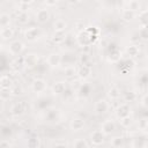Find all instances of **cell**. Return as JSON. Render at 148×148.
<instances>
[{
	"label": "cell",
	"mask_w": 148,
	"mask_h": 148,
	"mask_svg": "<svg viewBox=\"0 0 148 148\" xmlns=\"http://www.w3.org/2000/svg\"><path fill=\"white\" fill-rule=\"evenodd\" d=\"M96 38H97L96 36H91L89 32L86 31V29H83L82 31L79 32V35H77V37H76V40H77V44L83 47V46L90 45Z\"/></svg>",
	"instance_id": "1"
},
{
	"label": "cell",
	"mask_w": 148,
	"mask_h": 148,
	"mask_svg": "<svg viewBox=\"0 0 148 148\" xmlns=\"http://www.w3.org/2000/svg\"><path fill=\"white\" fill-rule=\"evenodd\" d=\"M42 35V31L38 27H30L24 30V38L28 42H36Z\"/></svg>",
	"instance_id": "2"
},
{
	"label": "cell",
	"mask_w": 148,
	"mask_h": 148,
	"mask_svg": "<svg viewBox=\"0 0 148 148\" xmlns=\"http://www.w3.org/2000/svg\"><path fill=\"white\" fill-rule=\"evenodd\" d=\"M38 61H39V56L34 52L27 53L23 57V65H25L28 68H35L38 65Z\"/></svg>",
	"instance_id": "3"
},
{
	"label": "cell",
	"mask_w": 148,
	"mask_h": 148,
	"mask_svg": "<svg viewBox=\"0 0 148 148\" xmlns=\"http://www.w3.org/2000/svg\"><path fill=\"white\" fill-rule=\"evenodd\" d=\"M46 87H47L46 81H45L44 79H42V77H37V79H35V80L31 82V90H32L34 92H36V94H42V92H44V91L46 90Z\"/></svg>",
	"instance_id": "4"
},
{
	"label": "cell",
	"mask_w": 148,
	"mask_h": 148,
	"mask_svg": "<svg viewBox=\"0 0 148 148\" xmlns=\"http://www.w3.org/2000/svg\"><path fill=\"white\" fill-rule=\"evenodd\" d=\"M24 44L21 40H13L9 43V52L13 56H18L24 51Z\"/></svg>",
	"instance_id": "5"
},
{
	"label": "cell",
	"mask_w": 148,
	"mask_h": 148,
	"mask_svg": "<svg viewBox=\"0 0 148 148\" xmlns=\"http://www.w3.org/2000/svg\"><path fill=\"white\" fill-rule=\"evenodd\" d=\"M61 60H62V59H61V56H60L59 53H56V52L50 53V54L47 56V59H46L47 65H49L50 67H52V68L59 67L60 64H61Z\"/></svg>",
	"instance_id": "6"
},
{
	"label": "cell",
	"mask_w": 148,
	"mask_h": 148,
	"mask_svg": "<svg viewBox=\"0 0 148 148\" xmlns=\"http://www.w3.org/2000/svg\"><path fill=\"white\" fill-rule=\"evenodd\" d=\"M10 114L14 116V117H18V116H22L25 111V103L24 102H16L12 105L10 108Z\"/></svg>",
	"instance_id": "7"
},
{
	"label": "cell",
	"mask_w": 148,
	"mask_h": 148,
	"mask_svg": "<svg viewBox=\"0 0 148 148\" xmlns=\"http://www.w3.org/2000/svg\"><path fill=\"white\" fill-rule=\"evenodd\" d=\"M66 89H67V86H66V82H64V81H57L51 87V91L56 96H59V95L65 94Z\"/></svg>",
	"instance_id": "8"
},
{
	"label": "cell",
	"mask_w": 148,
	"mask_h": 148,
	"mask_svg": "<svg viewBox=\"0 0 148 148\" xmlns=\"http://www.w3.org/2000/svg\"><path fill=\"white\" fill-rule=\"evenodd\" d=\"M104 138H105V135L101 132V130H96V131H94L90 134V141H91V143L94 146H101V145H103Z\"/></svg>",
	"instance_id": "9"
},
{
	"label": "cell",
	"mask_w": 148,
	"mask_h": 148,
	"mask_svg": "<svg viewBox=\"0 0 148 148\" xmlns=\"http://www.w3.org/2000/svg\"><path fill=\"white\" fill-rule=\"evenodd\" d=\"M50 12L47 8H40L37 13H36V21L40 24H44L46 23L49 20H50Z\"/></svg>",
	"instance_id": "10"
},
{
	"label": "cell",
	"mask_w": 148,
	"mask_h": 148,
	"mask_svg": "<svg viewBox=\"0 0 148 148\" xmlns=\"http://www.w3.org/2000/svg\"><path fill=\"white\" fill-rule=\"evenodd\" d=\"M116 130V124L113 120H105L103 124H102V127H101V132L104 134V135H110L114 132Z\"/></svg>",
	"instance_id": "11"
},
{
	"label": "cell",
	"mask_w": 148,
	"mask_h": 148,
	"mask_svg": "<svg viewBox=\"0 0 148 148\" xmlns=\"http://www.w3.org/2000/svg\"><path fill=\"white\" fill-rule=\"evenodd\" d=\"M94 110L96 113L103 114L109 110V103L105 99H98L94 105Z\"/></svg>",
	"instance_id": "12"
},
{
	"label": "cell",
	"mask_w": 148,
	"mask_h": 148,
	"mask_svg": "<svg viewBox=\"0 0 148 148\" xmlns=\"http://www.w3.org/2000/svg\"><path fill=\"white\" fill-rule=\"evenodd\" d=\"M130 113H131V106H130L127 103H124V104L119 105V106L117 108V110H116V116H117L119 119L130 116Z\"/></svg>",
	"instance_id": "13"
},
{
	"label": "cell",
	"mask_w": 148,
	"mask_h": 148,
	"mask_svg": "<svg viewBox=\"0 0 148 148\" xmlns=\"http://www.w3.org/2000/svg\"><path fill=\"white\" fill-rule=\"evenodd\" d=\"M80 79L84 80V79H88L90 75H91V66L90 65H81L79 68H77V74H76Z\"/></svg>",
	"instance_id": "14"
},
{
	"label": "cell",
	"mask_w": 148,
	"mask_h": 148,
	"mask_svg": "<svg viewBox=\"0 0 148 148\" xmlns=\"http://www.w3.org/2000/svg\"><path fill=\"white\" fill-rule=\"evenodd\" d=\"M83 127H84V120H83L82 118H79V117L73 118V119L71 120V123H69V128H71L72 131H74V132H79V131H81Z\"/></svg>",
	"instance_id": "15"
},
{
	"label": "cell",
	"mask_w": 148,
	"mask_h": 148,
	"mask_svg": "<svg viewBox=\"0 0 148 148\" xmlns=\"http://www.w3.org/2000/svg\"><path fill=\"white\" fill-rule=\"evenodd\" d=\"M131 148H147L146 138H134L131 142Z\"/></svg>",
	"instance_id": "16"
},
{
	"label": "cell",
	"mask_w": 148,
	"mask_h": 148,
	"mask_svg": "<svg viewBox=\"0 0 148 148\" xmlns=\"http://www.w3.org/2000/svg\"><path fill=\"white\" fill-rule=\"evenodd\" d=\"M136 16V13L131 10V9H127V8H124L121 10V18L125 21V22H131L133 18H135Z\"/></svg>",
	"instance_id": "17"
},
{
	"label": "cell",
	"mask_w": 148,
	"mask_h": 148,
	"mask_svg": "<svg viewBox=\"0 0 148 148\" xmlns=\"http://www.w3.org/2000/svg\"><path fill=\"white\" fill-rule=\"evenodd\" d=\"M66 28H67V22H66L65 20H62V18H58V20H56L54 23H53V29H54V31L65 32Z\"/></svg>",
	"instance_id": "18"
},
{
	"label": "cell",
	"mask_w": 148,
	"mask_h": 148,
	"mask_svg": "<svg viewBox=\"0 0 148 148\" xmlns=\"http://www.w3.org/2000/svg\"><path fill=\"white\" fill-rule=\"evenodd\" d=\"M0 37L2 39H10L14 37V29L10 27H5L0 30Z\"/></svg>",
	"instance_id": "19"
},
{
	"label": "cell",
	"mask_w": 148,
	"mask_h": 148,
	"mask_svg": "<svg viewBox=\"0 0 148 148\" xmlns=\"http://www.w3.org/2000/svg\"><path fill=\"white\" fill-rule=\"evenodd\" d=\"M126 53H127L128 57L135 58V57H138L139 53H140V47H139L138 45H135V44H131V45H128V46L126 47Z\"/></svg>",
	"instance_id": "20"
},
{
	"label": "cell",
	"mask_w": 148,
	"mask_h": 148,
	"mask_svg": "<svg viewBox=\"0 0 148 148\" xmlns=\"http://www.w3.org/2000/svg\"><path fill=\"white\" fill-rule=\"evenodd\" d=\"M64 74H65V77L66 79H69V80L71 79H74L76 76V74H77V68L75 66H73V65H69V66H67L65 68Z\"/></svg>",
	"instance_id": "21"
},
{
	"label": "cell",
	"mask_w": 148,
	"mask_h": 148,
	"mask_svg": "<svg viewBox=\"0 0 148 148\" xmlns=\"http://www.w3.org/2000/svg\"><path fill=\"white\" fill-rule=\"evenodd\" d=\"M120 58H121V52H120L117 47L113 49V50L109 53V56H108V59H109V61H111V62H117V61L120 60Z\"/></svg>",
	"instance_id": "22"
},
{
	"label": "cell",
	"mask_w": 148,
	"mask_h": 148,
	"mask_svg": "<svg viewBox=\"0 0 148 148\" xmlns=\"http://www.w3.org/2000/svg\"><path fill=\"white\" fill-rule=\"evenodd\" d=\"M13 86V80L8 75H3L0 77V87L3 89H10Z\"/></svg>",
	"instance_id": "23"
},
{
	"label": "cell",
	"mask_w": 148,
	"mask_h": 148,
	"mask_svg": "<svg viewBox=\"0 0 148 148\" xmlns=\"http://www.w3.org/2000/svg\"><path fill=\"white\" fill-rule=\"evenodd\" d=\"M16 21H17L18 23H21V24L28 23V21H29V15H28V13L24 12V10H18V12L16 13Z\"/></svg>",
	"instance_id": "24"
},
{
	"label": "cell",
	"mask_w": 148,
	"mask_h": 148,
	"mask_svg": "<svg viewBox=\"0 0 148 148\" xmlns=\"http://www.w3.org/2000/svg\"><path fill=\"white\" fill-rule=\"evenodd\" d=\"M40 139L38 136H30L27 140V148H39Z\"/></svg>",
	"instance_id": "25"
},
{
	"label": "cell",
	"mask_w": 148,
	"mask_h": 148,
	"mask_svg": "<svg viewBox=\"0 0 148 148\" xmlns=\"http://www.w3.org/2000/svg\"><path fill=\"white\" fill-rule=\"evenodd\" d=\"M66 38V35L65 32H60V31H54L53 35H52V40L56 43V44H60L65 40Z\"/></svg>",
	"instance_id": "26"
},
{
	"label": "cell",
	"mask_w": 148,
	"mask_h": 148,
	"mask_svg": "<svg viewBox=\"0 0 148 148\" xmlns=\"http://www.w3.org/2000/svg\"><path fill=\"white\" fill-rule=\"evenodd\" d=\"M108 96L111 99H117L120 97V89L118 87H111L108 91Z\"/></svg>",
	"instance_id": "27"
},
{
	"label": "cell",
	"mask_w": 148,
	"mask_h": 148,
	"mask_svg": "<svg viewBox=\"0 0 148 148\" xmlns=\"http://www.w3.org/2000/svg\"><path fill=\"white\" fill-rule=\"evenodd\" d=\"M9 24H10V15L7 13L0 14V25L5 28V27H9Z\"/></svg>",
	"instance_id": "28"
},
{
	"label": "cell",
	"mask_w": 148,
	"mask_h": 148,
	"mask_svg": "<svg viewBox=\"0 0 148 148\" xmlns=\"http://www.w3.org/2000/svg\"><path fill=\"white\" fill-rule=\"evenodd\" d=\"M147 22H148V20H147V10L143 9V10H141L139 13V23L141 24V28H146L147 27Z\"/></svg>",
	"instance_id": "29"
},
{
	"label": "cell",
	"mask_w": 148,
	"mask_h": 148,
	"mask_svg": "<svg viewBox=\"0 0 148 148\" xmlns=\"http://www.w3.org/2000/svg\"><path fill=\"white\" fill-rule=\"evenodd\" d=\"M126 5H127V9H131V10H133V12H135V13H136V10H139L140 7H141V3H140L139 1H136V0H131V1L126 2Z\"/></svg>",
	"instance_id": "30"
},
{
	"label": "cell",
	"mask_w": 148,
	"mask_h": 148,
	"mask_svg": "<svg viewBox=\"0 0 148 148\" xmlns=\"http://www.w3.org/2000/svg\"><path fill=\"white\" fill-rule=\"evenodd\" d=\"M124 145V139L121 136H114L111 139V146L113 148H121Z\"/></svg>",
	"instance_id": "31"
},
{
	"label": "cell",
	"mask_w": 148,
	"mask_h": 148,
	"mask_svg": "<svg viewBox=\"0 0 148 148\" xmlns=\"http://www.w3.org/2000/svg\"><path fill=\"white\" fill-rule=\"evenodd\" d=\"M23 92V88L21 84H13L10 88V94L12 96H18Z\"/></svg>",
	"instance_id": "32"
},
{
	"label": "cell",
	"mask_w": 148,
	"mask_h": 148,
	"mask_svg": "<svg viewBox=\"0 0 148 148\" xmlns=\"http://www.w3.org/2000/svg\"><path fill=\"white\" fill-rule=\"evenodd\" d=\"M73 148H88V143L84 139H76L73 143Z\"/></svg>",
	"instance_id": "33"
},
{
	"label": "cell",
	"mask_w": 148,
	"mask_h": 148,
	"mask_svg": "<svg viewBox=\"0 0 148 148\" xmlns=\"http://www.w3.org/2000/svg\"><path fill=\"white\" fill-rule=\"evenodd\" d=\"M10 96H12V94H10V89H3V88H0V99H2V101H7V99H9Z\"/></svg>",
	"instance_id": "34"
},
{
	"label": "cell",
	"mask_w": 148,
	"mask_h": 148,
	"mask_svg": "<svg viewBox=\"0 0 148 148\" xmlns=\"http://www.w3.org/2000/svg\"><path fill=\"white\" fill-rule=\"evenodd\" d=\"M124 99L125 102H133L136 99V94L134 91H126L124 94Z\"/></svg>",
	"instance_id": "35"
},
{
	"label": "cell",
	"mask_w": 148,
	"mask_h": 148,
	"mask_svg": "<svg viewBox=\"0 0 148 148\" xmlns=\"http://www.w3.org/2000/svg\"><path fill=\"white\" fill-rule=\"evenodd\" d=\"M89 60H90V57L87 53H82L79 57V61L81 65H89Z\"/></svg>",
	"instance_id": "36"
},
{
	"label": "cell",
	"mask_w": 148,
	"mask_h": 148,
	"mask_svg": "<svg viewBox=\"0 0 148 148\" xmlns=\"http://www.w3.org/2000/svg\"><path fill=\"white\" fill-rule=\"evenodd\" d=\"M131 124H132V119H131V117H130V116L124 117V118H121V119H120V125H121L123 127H125V128L130 127V126H131Z\"/></svg>",
	"instance_id": "37"
},
{
	"label": "cell",
	"mask_w": 148,
	"mask_h": 148,
	"mask_svg": "<svg viewBox=\"0 0 148 148\" xmlns=\"http://www.w3.org/2000/svg\"><path fill=\"white\" fill-rule=\"evenodd\" d=\"M138 126H139V130L146 131V130L148 128V120H147V118H141V119H139Z\"/></svg>",
	"instance_id": "38"
},
{
	"label": "cell",
	"mask_w": 148,
	"mask_h": 148,
	"mask_svg": "<svg viewBox=\"0 0 148 148\" xmlns=\"http://www.w3.org/2000/svg\"><path fill=\"white\" fill-rule=\"evenodd\" d=\"M139 36L142 37V39H147V27L141 28V30L139 31Z\"/></svg>",
	"instance_id": "39"
},
{
	"label": "cell",
	"mask_w": 148,
	"mask_h": 148,
	"mask_svg": "<svg viewBox=\"0 0 148 148\" xmlns=\"http://www.w3.org/2000/svg\"><path fill=\"white\" fill-rule=\"evenodd\" d=\"M0 148H12V145L8 141L2 140V141H0Z\"/></svg>",
	"instance_id": "40"
},
{
	"label": "cell",
	"mask_w": 148,
	"mask_h": 148,
	"mask_svg": "<svg viewBox=\"0 0 148 148\" xmlns=\"http://www.w3.org/2000/svg\"><path fill=\"white\" fill-rule=\"evenodd\" d=\"M147 95H143L142 97H141V105L143 106V108H147L148 106V102H147Z\"/></svg>",
	"instance_id": "41"
},
{
	"label": "cell",
	"mask_w": 148,
	"mask_h": 148,
	"mask_svg": "<svg viewBox=\"0 0 148 148\" xmlns=\"http://www.w3.org/2000/svg\"><path fill=\"white\" fill-rule=\"evenodd\" d=\"M44 3H45L46 6H49V7H50V6H56V5L58 3V2H57V1L54 0V1H45Z\"/></svg>",
	"instance_id": "42"
},
{
	"label": "cell",
	"mask_w": 148,
	"mask_h": 148,
	"mask_svg": "<svg viewBox=\"0 0 148 148\" xmlns=\"http://www.w3.org/2000/svg\"><path fill=\"white\" fill-rule=\"evenodd\" d=\"M54 148H68V146L66 143H58V145H56Z\"/></svg>",
	"instance_id": "43"
}]
</instances>
